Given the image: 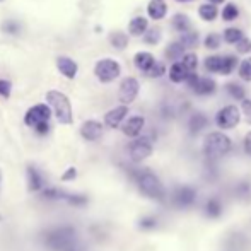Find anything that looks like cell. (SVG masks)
Here are the masks:
<instances>
[{
    "label": "cell",
    "instance_id": "1",
    "mask_svg": "<svg viewBox=\"0 0 251 251\" xmlns=\"http://www.w3.org/2000/svg\"><path fill=\"white\" fill-rule=\"evenodd\" d=\"M135 181L139 190L144 193L146 197L154 200H162L164 199V186H162L161 179L154 175L149 169H139L135 171Z\"/></svg>",
    "mask_w": 251,
    "mask_h": 251
},
{
    "label": "cell",
    "instance_id": "2",
    "mask_svg": "<svg viewBox=\"0 0 251 251\" xmlns=\"http://www.w3.org/2000/svg\"><path fill=\"white\" fill-rule=\"evenodd\" d=\"M231 139L222 132H212L203 142V154L208 161H217L231 151Z\"/></svg>",
    "mask_w": 251,
    "mask_h": 251
},
{
    "label": "cell",
    "instance_id": "3",
    "mask_svg": "<svg viewBox=\"0 0 251 251\" xmlns=\"http://www.w3.org/2000/svg\"><path fill=\"white\" fill-rule=\"evenodd\" d=\"M50 118H51V108L47 104H36L27 109L24 116V123L31 128H34L38 133L45 135L50 132Z\"/></svg>",
    "mask_w": 251,
    "mask_h": 251
},
{
    "label": "cell",
    "instance_id": "4",
    "mask_svg": "<svg viewBox=\"0 0 251 251\" xmlns=\"http://www.w3.org/2000/svg\"><path fill=\"white\" fill-rule=\"evenodd\" d=\"M47 101L51 106L53 113L60 123H63V125L72 123V106H70V100L65 94L60 91H50L47 94Z\"/></svg>",
    "mask_w": 251,
    "mask_h": 251
},
{
    "label": "cell",
    "instance_id": "5",
    "mask_svg": "<svg viewBox=\"0 0 251 251\" xmlns=\"http://www.w3.org/2000/svg\"><path fill=\"white\" fill-rule=\"evenodd\" d=\"M75 245V234L72 229L60 227L47 236V246L51 251H70Z\"/></svg>",
    "mask_w": 251,
    "mask_h": 251
},
{
    "label": "cell",
    "instance_id": "6",
    "mask_svg": "<svg viewBox=\"0 0 251 251\" xmlns=\"http://www.w3.org/2000/svg\"><path fill=\"white\" fill-rule=\"evenodd\" d=\"M120 72H122V67L113 58L100 60L96 63V69H94V74L101 82H113L116 77H120Z\"/></svg>",
    "mask_w": 251,
    "mask_h": 251
},
{
    "label": "cell",
    "instance_id": "7",
    "mask_svg": "<svg viewBox=\"0 0 251 251\" xmlns=\"http://www.w3.org/2000/svg\"><path fill=\"white\" fill-rule=\"evenodd\" d=\"M239 118H241V111H239V108L234 104H229V106H224V108L217 111V115H215V123H217L219 128L231 130L239 123Z\"/></svg>",
    "mask_w": 251,
    "mask_h": 251
},
{
    "label": "cell",
    "instance_id": "8",
    "mask_svg": "<svg viewBox=\"0 0 251 251\" xmlns=\"http://www.w3.org/2000/svg\"><path fill=\"white\" fill-rule=\"evenodd\" d=\"M186 84H188V87L197 96H210L217 89V84H215L214 79H210V77H199L197 74H190L188 79H186Z\"/></svg>",
    "mask_w": 251,
    "mask_h": 251
},
{
    "label": "cell",
    "instance_id": "9",
    "mask_svg": "<svg viewBox=\"0 0 251 251\" xmlns=\"http://www.w3.org/2000/svg\"><path fill=\"white\" fill-rule=\"evenodd\" d=\"M171 201L175 207L178 208H190L195 205L197 201V190L193 186L188 185H181L173 192L171 195Z\"/></svg>",
    "mask_w": 251,
    "mask_h": 251
},
{
    "label": "cell",
    "instance_id": "10",
    "mask_svg": "<svg viewBox=\"0 0 251 251\" xmlns=\"http://www.w3.org/2000/svg\"><path fill=\"white\" fill-rule=\"evenodd\" d=\"M152 151H154V146H152L151 139H147V137L135 139L128 146V155H130V159H132L133 162L146 161V159L152 154Z\"/></svg>",
    "mask_w": 251,
    "mask_h": 251
},
{
    "label": "cell",
    "instance_id": "11",
    "mask_svg": "<svg viewBox=\"0 0 251 251\" xmlns=\"http://www.w3.org/2000/svg\"><path fill=\"white\" fill-rule=\"evenodd\" d=\"M139 89H140V84L135 77H126V79L122 80L120 84V91H118V98L123 104H130V102L135 101L137 94H139Z\"/></svg>",
    "mask_w": 251,
    "mask_h": 251
},
{
    "label": "cell",
    "instance_id": "12",
    "mask_svg": "<svg viewBox=\"0 0 251 251\" xmlns=\"http://www.w3.org/2000/svg\"><path fill=\"white\" fill-rule=\"evenodd\" d=\"M80 135H82V139L89 140V142H96L102 137V125L96 120H87L80 126Z\"/></svg>",
    "mask_w": 251,
    "mask_h": 251
},
{
    "label": "cell",
    "instance_id": "13",
    "mask_svg": "<svg viewBox=\"0 0 251 251\" xmlns=\"http://www.w3.org/2000/svg\"><path fill=\"white\" fill-rule=\"evenodd\" d=\"M126 113H128V106H125V104L109 109V111L104 115L106 126H109V128H118V126L122 125L123 120H125Z\"/></svg>",
    "mask_w": 251,
    "mask_h": 251
},
{
    "label": "cell",
    "instance_id": "14",
    "mask_svg": "<svg viewBox=\"0 0 251 251\" xmlns=\"http://www.w3.org/2000/svg\"><path fill=\"white\" fill-rule=\"evenodd\" d=\"M144 126H146L144 116H132V118L126 120L125 125H123V133H125L126 137L137 139V137L140 135V132L144 130Z\"/></svg>",
    "mask_w": 251,
    "mask_h": 251
},
{
    "label": "cell",
    "instance_id": "15",
    "mask_svg": "<svg viewBox=\"0 0 251 251\" xmlns=\"http://www.w3.org/2000/svg\"><path fill=\"white\" fill-rule=\"evenodd\" d=\"M56 67H58L60 74L62 75H65L67 79H74V77L77 75V63L74 62L72 58H69V56H58V60H56Z\"/></svg>",
    "mask_w": 251,
    "mask_h": 251
},
{
    "label": "cell",
    "instance_id": "16",
    "mask_svg": "<svg viewBox=\"0 0 251 251\" xmlns=\"http://www.w3.org/2000/svg\"><path fill=\"white\" fill-rule=\"evenodd\" d=\"M224 212V205H222L221 199L217 197H210L207 201H205V207H203V214L205 217L208 219H219Z\"/></svg>",
    "mask_w": 251,
    "mask_h": 251
},
{
    "label": "cell",
    "instance_id": "17",
    "mask_svg": "<svg viewBox=\"0 0 251 251\" xmlns=\"http://www.w3.org/2000/svg\"><path fill=\"white\" fill-rule=\"evenodd\" d=\"M188 75H190V72H188V69H186L183 62H175L171 65V69H169V80H171V82H175V84L186 82Z\"/></svg>",
    "mask_w": 251,
    "mask_h": 251
},
{
    "label": "cell",
    "instance_id": "18",
    "mask_svg": "<svg viewBox=\"0 0 251 251\" xmlns=\"http://www.w3.org/2000/svg\"><path fill=\"white\" fill-rule=\"evenodd\" d=\"M208 125V118L203 113H193L192 118L188 120V130L192 135H199L200 132H203Z\"/></svg>",
    "mask_w": 251,
    "mask_h": 251
},
{
    "label": "cell",
    "instance_id": "19",
    "mask_svg": "<svg viewBox=\"0 0 251 251\" xmlns=\"http://www.w3.org/2000/svg\"><path fill=\"white\" fill-rule=\"evenodd\" d=\"M166 12H168V5L164 0H151L147 5V14L154 21H161L166 16Z\"/></svg>",
    "mask_w": 251,
    "mask_h": 251
},
{
    "label": "cell",
    "instance_id": "20",
    "mask_svg": "<svg viewBox=\"0 0 251 251\" xmlns=\"http://www.w3.org/2000/svg\"><path fill=\"white\" fill-rule=\"evenodd\" d=\"M133 62H135L137 69L142 70L144 74H147V72H149V70L152 69V65H154V63H155V60H154V56H152L151 53H147V51H140V53H137V55H135V58H133Z\"/></svg>",
    "mask_w": 251,
    "mask_h": 251
},
{
    "label": "cell",
    "instance_id": "21",
    "mask_svg": "<svg viewBox=\"0 0 251 251\" xmlns=\"http://www.w3.org/2000/svg\"><path fill=\"white\" fill-rule=\"evenodd\" d=\"M147 29H149V23H147V19H146V17H142V16L133 17V19L130 21V24H128V31H130V34H133V36L146 34Z\"/></svg>",
    "mask_w": 251,
    "mask_h": 251
},
{
    "label": "cell",
    "instance_id": "22",
    "mask_svg": "<svg viewBox=\"0 0 251 251\" xmlns=\"http://www.w3.org/2000/svg\"><path fill=\"white\" fill-rule=\"evenodd\" d=\"M171 24H173V27H175L176 31H179L181 34L190 33V29H192V21H190V17L186 16V14H176L171 19Z\"/></svg>",
    "mask_w": 251,
    "mask_h": 251
},
{
    "label": "cell",
    "instance_id": "23",
    "mask_svg": "<svg viewBox=\"0 0 251 251\" xmlns=\"http://www.w3.org/2000/svg\"><path fill=\"white\" fill-rule=\"evenodd\" d=\"M185 50L186 48L183 47L179 41H175V43H171L168 48H166V58L173 60V62H179L181 58H185Z\"/></svg>",
    "mask_w": 251,
    "mask_h": 251
},
{
    "label": "cell",
    "instance_id": "24",
    "mask_svg": "<svg viewBox=\"0 0 251 251\" xmlns=\"http://www.w3.org/2000/svg\"><path fill=\"white\" fill-rule=\"evenodd\" d=\"M224 89H226V93L232 98V100H236V101H245L246 100V91H245V87H243L241 84L229 82V84H226Z\"/></svg>",
    "mask_w": 251,
    "mask_h": 251
},
{
    "label": "cell",
    "instance_id": "25",
    "mask_svg": "<svg viewBox=\"0 0 251 251\" xmlns=\"http://www.w3.org/2000/svg\"><path fill=\"white\" fill-rule=\"evenodd\" d=\"M224 41L226 43H231V45H238L241 40H245V33H243L241 29H238V27H227V29L224 31Z\"/></svg>",
    "mask_w": 251,
    "mask_h": 251
},
{
    "label": "cell",
    "instance_id": "26",
    "mask_svg": "<svg viewBox=\"0 0 251 251\" xmlns=\"http://www.w3.org/2000/svg\"><path fill=\"white\" fill-rule=\"evenodd\" d=\"M217 14H219V10L214 3L207 2V3H201V5L199 7V16L203 21H214L215 17H217Z\"/></svg>",
    "mask_w": 251,
    "mask_h": 251
},
{
    "label": "cell",
    "instance_id": "27",
    "mask_svg": "<svg viewBox=\"0 0 251 251\" xmlns=\"http://www.w3.org/2000/svg\"><path fill=\"white\" fill-rule=\"evenodd\" d=\"M222 60H224V56L212 55V56H207V58H205L203 65H205V69H207L208 72L221 74V70H222Z\"/></svg>",
    "mask_w": 251,
    "mask_h": 251
},
{
    "label": "cell",
    "instance_id": "28",
    "mask_svg": "<svg viewBox=\"0 0 251 251\" xmlns=\"http://www.w3.org/2000/svg\"><path fill=\"white\" fill-rule=\"evenodd\" d=\"M234 193L238 199H243V200H248L251 197V183L250 181H239L238 185L234 186Z\"/></svg>",
    "mask_w": 251,
    "mask_h": 251
},
{
    "label": "cell",
    "instance_id": "29",
    "mask_svg": "<svg viewBox=\"0 0 251 251\" xmlns=\"http://www.w3.org/2000/svg\"><path fill=\"white\" fill-rule=\"evenodd\" d=\"M109 41H111V45L116 48V50H123V48H126V45H128V38H126V34L122 33V31L113 33L111 38H109Z\"/></svg>",
    "mask_w": 251,
    "mask_h": 251
},
{
    "label": "cell",
    "instance_id": "30",
    "mask_svg": "<svg viewBox=\"0 0 251 251\" xmlns=\"http://www.w3.org/2000/svg\"><path fill=\"white\" fill-rule=\"evenodd\" d=\"M179 43H181L185 48H195L197 45H199V34H197L195 31H190V33L181 34Z\"/></svg>",
    "mask_w": 251,
    "mask_h": 251
},
{
    "label": "cell",
    "instance_id": "31",
    "mask_svg": "<svg viewBox=\"0 0 251 251\" xmlns=\"http://www.w3.org/2000/svg\"><path fill=\"white\" fill-rule=\"evenodd\" d=\"M161 27H151V29H147V33L144 34V41H146L147 45H157L159 41H161Z\"/></svg>",
    "mask_w": 251,
    "mask_h": 251
},
{
    "label": "cell",
    "instance_id": "32",
    "mask_svg": "<svg viewBox=\"0 0 251 251\" xmlns=\"http://www.w3.org/2000/svg\"><path fill=\"white\" fill-rule=\"evenodd\" d=\"M236 65H238V58L232 55H226L224 60H222V70L221 74L222 75H227V74H231L232 70L236 69Z\"/></svg>",
    "mask_w": 251,
    "mask_h": 251
},
{
    "label": "cell",
    "instance_id": "33",
    "mask_svg": "<svg viewBox=\"0 0 251 251\" xmlns=\"http://www.w3.org/2000/svg\"><path fill=\"white\" fill-rule=\"evenodd\" d=\"M239 77L246 82H251V56L245 58L241 63H239Z\"/></svg>",
    "mask_w": 251,
    "mask_h": 251
},
{
    "label": "cell",
    "instance_id": "34",
    "mask_svg": "<svg viewBox=\"0 0 251 251\" xmlns=\"http://www.w3.org/2000/svg\"><path fill=\"white\" fill-rule=\"evenodd\" d=\"M239 16V9L236 3H226L222 9V19L224 21H234Z\"/></svg>",
    "mask_w": 251,
    "mask_h": 251
},
{
    "label": "cell",
    "instance_id": "35",
    "mask_svg": "<svg viewBox=\"0 0 251 251\" xmlns=\"http://www.w3.org/2000/svg\"><path fill=\"white\" fill-rule=\"evenodd\" d=\"M27 175H29V183H31V190H41V186H43V179H41V175L40 171H36L34 168H29V171H27Z\"/></svg>",
    "mask_w": 251,
    "mask_h": 251
},
{
    "label": "cell",
    "instance_id": "36",
    "mask_svg": "<svg viewBox=\"0 0 251 251\" xmlns=\"http://www.w3.org/2000/svg\"><path fill=\"white\" fill-rule=\"evenodd\" d=\"M181 62L185 63V67L188 69V72H190V74H195L197 65H199V58H197L195 53H186L185 58H183Z\"/></svg>",
    "mask_w": 251,
    "mask_h": 251
},
{
    "label": "cell",
    "instance_id": "37",
    "mask_svg": "<svg viewBox=\"0 0 251 251\" xmlns=\"http://www.w3.org/2000/svg\"><path fill=\"white\" fill-rule=\"evenodd\" d=\"M221 41H222V38L219 36V34L210 33L205 38V47H207L208 50H217V48L221 47Z\"/></svg>",
    "mask_w": 251,
    "mask_h": 251
},
{
    "label": "cell",
    "instance_id": "38",
    "mask_svg": "<svg viewBox=\"0 0 251 251\" xmlns=\"http://www.w3.org/2000/svg\"><path fill=\"white\" fill-rule=\"evenodd\" d=\"M164 72H166V67L162 65L161 62H155L154 65H152V69L149 70V72L146 74V75H149V77H154V79H157V77L164 75Z\"/></svg>",
    "mask_w": 251,
    "mask_h": 251
},
{
    "label": "cell",
    "instance_id": "39",
    "mask_svg": "<svg viewBox=\"0 0 251 251\" xmlns=\"http://www.w3.org/2000/svg\"><path fill=\"white\" fill-rule=\"evenodd\" d=\"M10 91H12V86H10L9 80H5V79L0 80V96L9 98L10 96Z\"/></svg>",
    "mask_w": 251,
    "mask_h": 251
},
{
    "label": "cell",
    "instance_id": "40",
    "mask_svg": "<svg viewBox=\"0 0 251 251\" xmlns=\"http://www.w3.org/2000/svg\"><path fill=\"white\" fill-rule=\"evenodd\" d=\"M236 50H238L239 53H250L251 51V40H248V38L241 40L238 45H236Z\"/></svg>",
    "mask_w": 251,
    "mask_h": 251
},
{
    "label": "cell",
    "instance_id": "41",
    "mask_svg": "<svg viewBox=\"0 0 251 251\" xmlns=\"http://www.w3.org/2000/svg\"><path fill=\"white\" fill-rule=\"evenodd\" d=\"M241 111L245 115L246 122L251 123V100H245L241 102Z\"/></svg>",
    "mask_w": 251,
    "mask_h": 251
},
{
    "label": "cell",
    "instance_id": "42",
    "mask_svg": "<svg viewBox=\"0 0 251 251\" xmlns=\"http://www.w3.org/2000/svg\"><path fill=\"white\" fill-rule=\"evenodd\" d=\"M140 227L142 229H154L157 227V219L155 217H146L140 221Z\"/></svg>",
    "mask_w": 251,
    "mask_h": 251
},
{
    "label": "cell",
    "instance_id": "43",
    "mask_svg": "<svg viewBox=\"0 0 251 251\" xmlns=\"http://www.w3.org/2000/svg\"><path fill=\"white\" fill-rule=\"evenodd\" d=\"M243 147H245V152L251 157V132L246 133L245 137V142H243Z\"/></svg>",
    "mask_w": 251,
    "mask_h": 251
},
{
    "label": "cell",
    "instance_id": "44",
    "mask_svg": "<svg viewBox=\"0 0 251 251\" xmlns=\"http://www.w3.org/2000/svg\"><path fill=\"white\" fill-rule=\"evenodd\" d=\"M62 178H63V179H70V178H75V169H74V168H70V169H69V173H67V175H63Z\"/></svg>",
    "mask_w": 251,
    "mask_h": 251
},
{
    "label": "cell",
    "instance_id": "45",
    "mask_svg": "<svg viewBox=\"0 0 251 251\" xmlns=\"http://www.w3.org/2000/svg\"><path fill=\"white\" fill-rule=\"evenodd\" d=\"M226 2V0H208V3H214V5H217V3H222Z\"/></svg>",
    "mask_w": 251,
    "mask_h": 251
},
{
    "label": "cell",
    "instance_id": "46",
    "mask_svg": "<svg viewBox=\"0 0 251 251\" xmlns=\"http://www.w3.org/2000/svg\"><path fill=\"white\" fill-rule=\"evenodd\" d=\"M176 2H183V3H185V2H192V0H176Z\"/></svg>",
    "mask_w": 251,
    "mask_h": 251
},
{
    "label": "cell",
    "instance_id": "47",
    "mask_svg": "<svg viewBox=\"0 0 251 251\" xmlns=\"http://www.w3.org/2000/svg\"><path fill=\"white\" fill-rule=\"evenodd\" d=\"M0 181H2V173H0Z\"/></svg>",
    "mask_w": 251,
    "mask_h": 251
}]
</instances>
